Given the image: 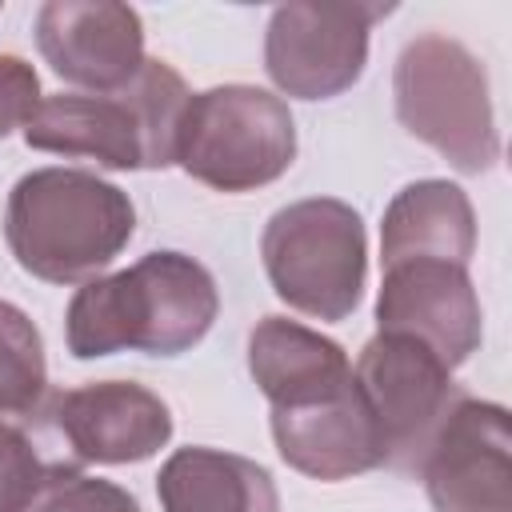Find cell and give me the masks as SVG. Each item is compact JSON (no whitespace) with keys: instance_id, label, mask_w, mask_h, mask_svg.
<instances>
[{"instance_id":"cell-2","label":"cell","mask_w":512,"mask_h":512,"mask_svg":"<svg viewBox=\"0 0 512 512\" xmlns=\"http://www.w3.org/2000/svg\"><path fill=\"white\" fill-rule=\"evenodd\" d=\"M136 232L124 188L84 168H36L16 180L4 212V240L16 264L48 284L92 280Z\"/></svg>"},{"instance_id":"cell-20","label":"cell","mask_w":512,"mask_h":512,"mask_svg":"<svg viewBox=\"0 0 512 512\" xmlns=\"http://www.w3.org/2000/svg\"><path fill=\"white\" fill-rule=\"evenodd\" d=\"M40 108V76L20 56H0V140L16 128H28V120Z\"/></svg>"},{"instance_id":"cell-15","label":"cell","mask_w":512,"mask_h":512,"mask_svg":"<svg viewBox=\"0 0 512 512\" xmlns=\"http://www.w3.org/2000/svg\"><path fill=\"white\" fill-rule=\"evenodd\" d=\"M476 248V212L460 184L452 180H416L392 196L380 224V260H472Z\"/></svg>"},{"instance_id":"cell-12","label":"cell","mask_w":512,"mask_h":512,"mask_svg":"<svg viewBox=\"0 0 512 512\" xmlns=\"http://www.w3.org/2000/svg\"><path fill=\"white\" fill-rule=\"evenodd\" d=\"M52 420L88 464H136L172 440L168 404L132 380H96L60 392Z\"/></svg>"},{"instance_id":"cell-3","label":"cell","mask_w":512,"mask_h":512,"mask_svg":"<svg viewBox=\"0 0 512 512\" xmlns=\"http://www.w3.org/2000/svg\"><path fill=\"white\" fill-rule=\"evenodd\" d=\"M188 104L184 76L164 60H144L116 92L44 96L24 128L28 148L84 156L104 168L140 172L176 164V128Z\"/></svg>"},{"instance_id":"cell-11","label":"cell","mask_w":512,"mask_h":512,"mask_svg":"<svg viewBox=\"0 0 512 512\" xmlns=\"http://www.w3.org/2000/svg\"><path fill=\"white\" fill-rule=\"evenodd\" d=\"M376 324L380 332L428 344L448 368H456L480 348V296L464 264L400 260L384 268Z\"/></svg>"},{"instance_id":"cell-6","label":"cell","mask_w":512,"mask_h":512,"mask_svg":"<svg viewBox=\"0 0 512 512\" xmlns=\"http://www.w3.org/2000/svg\"><path fill=\"white\" fill-rule=\"evenodd\" d=\"M296 160L288 104L256 84H216L188 96L176 128V164L216 192H256Z\"/></svg>"},{"instance_id":"cell-17","label":"cell","mask_w":512,"mask_h":512,"mask_svg":"<svg viewBox=\"0 0 512 512\" xmlns=\"http://www.w3.org/2000/svg\"><path fill=\"white\" fill-rule=\"evenodd\" d=\"M44 392H48L44 340L16 304L0 300V420L32 416Z\"/></svg>"},{"instance_id":"cell-16","label":"cell","mask_w":512,"mask_h":512,"mask_svg":"<svg viewBox=\"0 0 512 512\" xmlns=\"http://www.w3.org/2000/svg\"><path fill=\"white\" fill-rule=\"evenodd\" d=\"M156 496L164 512H280L272 472L220 448H176L156 476Z\"/></svg>"},{"instance_id":"cell-5","label":"cell","mask_w":512,"mask_h":512,"mask_svg":"<svg viewBox=\"0 0 512 512\" xmlns=\"http://www.w3.org/2000/svg\"><path fill=\"white\" fill-rule=\"evenodd\" d=\"M260 256L272 292L312 320H348L364 296L368 236L360 212L344 200L308 196L272 212Z\"/></svg>"},{"instance_id":"cell-18","label":"cell","mask_w":512,"mask_h":512,"mask_svg":"<svg viewBox=\"0 0 512 512\" xmlns=\"http://www.w3.org/2000/svg\"><path fill=\"white\" fill-rule=\"evenodd\" d=\"M20 512H140L136 496L112 480L88 476L68 464H52Z\"/></svg>"},{"instance_id":"cell-1","label":"cell","mask_w":512,"mask_h":512,"mask_svg":"<svg viewBox=\"0 0 512 512\" xmlns=\"http://www.w3.org/2000/svg\"><path fill=\"white\" fill-rule=\"evenodd\" d=\"M220 312L212 272L184 252H148L132 268L92 276L76 288L64 336L76 360L112 352L180 356L200 344Z\"/></svg>"},{"instance_id":"cell-14","label":"cell","mask_w":512,"mask_h":512,"mask_svg":"<svg viewBox=\"0 0 512 512\" xmlns=\"http://www.w3.org/2000/svg\"><path fill=\"white\" fill-rule=\"evenodd\" d=\"M248 372L272 408H300L352 380L344 348L288 316H264L248 336Z\"/></svg>"},{"instance_id":"cell-4","label":"cell","mask_w":512,"mask_h":512,"mask_svg":"<svg viewBox=\"0 0 512 512\" xmlns=\"http://www.w3.org/2000/svg\"><path fill=\"white\" fill-rule=\"evenodd\" d=\"M396 120L456 172H488L500 156L484 64L452 36L424 32L404 44L392 72Z\"/></svg>"},{"instance_id":"cell-10","label":"cell","mask_w":512,"mask_h":512,"mask_svg":"<svg viewBox=\"0 0 512 512\" xmlns=\"http://www.w3.org/2000/svg\"><path fill=\"white\" fill-rule=\"evenodd\" d=\"M36 48L48 68L88 92L124 88L144 56L140 12L112 0H48L36 12Z\"/></svg>"},{"instance_id":"cell-13","label":"cell","mask_w":512,"mask_h":512,"mask_svg":"<svg viewBox=\"0 0 512 512\" xmlns=\"http://www.w3.org/2000/svg\"><path fill=\"white\" fill-rule=\"evenodd\" d=\"M272 440L288 468L324 484L352 480L384 464V444L356 380L324 400L272 408Z\"/></svg>"},{"instance_id":"cell-8","label":"cell","mask_w":512,"mask_h":512,"mask_svg":"<svg viewBox=\"0 0 512 512\" xmlns=\"http://www.w3.org/2000/svg\"><path fill=\"white\" fill-rule=\"evenodd\" d=\"M392 4H280L264 32V68L284 96L332 100L368 64V32Z\"/></svg>"},{"instance_id":"cell-7","label":"cell","mask_w":512,"mask_h":512,"mask_svg":"<svg viewBox=\"0 0 512 512\" xmlns=\"http://www.w3.org/2000/svg\"><path fill=\"white\" fill-rule=\"evenodd\" d=\"M352 380L376 420L384 464L396 472L420 468L440 424L464 400L452 368L428 344L396 332H376L364 344Z\"/></svg>"},{"instance_id":"cell-19","label":"cell","mask_w":512,"mask_h":512,"mask_svg":"<svg viewBox=\"0 0 512 512\" xmlns=\"http://www.w3.org/2000/svg\"><path fill=\"white\" fill-rule=\"evenodd\" d=\"M44 472L48 468L40 464L32 440L8 420H0V512H20L40 488Z\"/></svg>"},{"instance_id":"cell-9","label":"cell","mask_w":512,"mask_h":512,"mask_svg":"<svg viewBox=\"0 0 512 512\" xmlns=\"http://www.w3.org/2000/svg\"><path fill=\"white\" fill-rule=\"evenodd\" d=\"M436 512H512V432L508 408L464 396L420 468Z\"/></svg>"}]
</instances>
